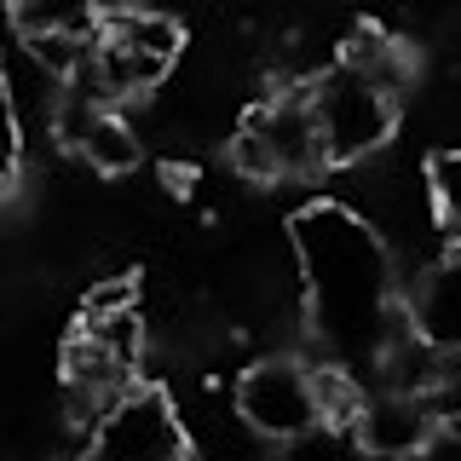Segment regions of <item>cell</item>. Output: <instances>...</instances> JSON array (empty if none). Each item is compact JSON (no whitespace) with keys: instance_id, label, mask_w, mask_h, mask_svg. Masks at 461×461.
<instances>
[{"instance_id":"1","label":"cell","mask_w":461,"mask_h":461,"mask_svg":"<svg viewBox=\"0 0 461 461\" xmlns=\"http://www.w3.org/2000/svg\"><path fill=\"white\" fill-rule=\"evenodd\" d=\"M294 266L312 335L346 364H375L410 323V306L398 300L403 271L393 242L346 202H323L294 220Z\"/></svg>"},{"instance_id":"2","label":"cell","mask_w":461,"mask_h":461,"mask_svg":"<svg viewBox=\"0 0 461 461\" xmlns=\"http://www.w3.org/2000/svg\"><path fill=\"white\" fill-rule=\"evenodd\" d=\"M230 167L254 185H306L323 167H335L323 127H317V110H312V81L277 86L271 98H259L242 115L237 139H230Z\"/></svg>"},{"instance_id":"3","label":"cell","mask_w":461,"mask_h":461,"mask_svg":"<svg viewBox=\"0 0 461 461\" xmlns=\"http://www.w3.org/2000/svg\"><path fill=\"white\" fill-rule=\"evenodd\" d=\"M312 110H317V127H323V144H329L335 167L369 162L398 127V93L369 81L364 69L340 64V58L323 76H312Z\"/></svg>"},{"instance_id":"4","label":"cell","mask_w":461,"mask_h":461,"mask_svg":"<svg viewBox=\"0 0 461 461\" xmlns=\"http://www.w3.org/2000/svg\"><path fill=\"white\" fill-rule=\"evenodd\" d=\"M237 415L266 444H300L323 427V398H317V364L300 357H259L237 381Z\"/></svg>"},{"instance_id":"5","label":"cell","mask_w":461,"mask_h":461,"mask_svg":"<svg viewBox=\"0 0 461 461\" xmlns=\"http://www.w3.org/2000/svg\"><path fill=\"white\" fill-rule=\"evenodd\" d=\"M86 461H191V438H185L173 398L156 386H127L93 427Z\"/></svg>"},{"instance_id":"6","label":"cell","mask_w":461,"mask_h":461,"mask_svg":"<svg viewBox=\"0 0 461 461\" xmlns=\"http://www.w3.org/2000/svg\"><path fill=\"white\" fill-rule=\"evenodd\" d=\"M438 427L444 421L432 415L427 398H415V393H375V398H364V415H357L352 438L364 444V450H375V456L415 461L432 444Z\"/></svg>"},{"instance_id":"7","label":"cell","mask_w":461,"mask_h":461,"mask_svg":"<svg viewBox=\"0 0 461 461\" xmlns=\"http://www.w3.org/2000/svg\"><path fill=\"white\" fill-rule=\"evenodd\" d=\"M410 317L432 346L461 352V249H456V259H438V266H427L415 277Z\"/></svg>"},{"instance_id":"8","label":"cell","mask_w":461,"mask_h":461,"mask_svg":"<svg viewBox=\"0 0 461 461\" xmlns=\"http://www.w3.org/2000/svg\"><path fill=\"white\" fill-rule=\"evenodd\" d=\"M427 196H432L438 225L461 230V144H450V150H438L427 162Z\"/></svg>"},{"instance_id":"9","label":"cell","mask_w":461,"mask_h":461,"mask_svg":"<svg viewBox=\"0 0 461 461\" xmlns=\"http://www.w3.org/2000/svg\"><path fill=\"white\" fill-rule=\"evenodd\" d=\"M300 444H306V450H300V456H288V461H393V456H375V450H364V444H340V438H317V432H312V438H300Z\"/></svg>"},{"instance_id":"10","label":"cell","mask_w":461,"mask_h":461,"mask_svg":"<svg viewBox=\"0 0 461 461\" xmlns=\"http://www.w3.org/2000/svg\"><path fill=\"white\" fill-rule=\"evenodd\" d=\"M18 156H23V122H18V110H12V98L0 93V185L18 173Z\"/></svg>"},{"instance_id":"11","label":"cell","mask_w":461,"mask_h":461,"mask_svg":"<svg viewBox=\"0 0 461 461\" xmlns=\"http://www.w3.org/2000/svg\"><path fill=\"white\" fill-rule=\"evenodd\" d=\"M0 93H6V64H0Z\"/></svg>"}]
</instances>
